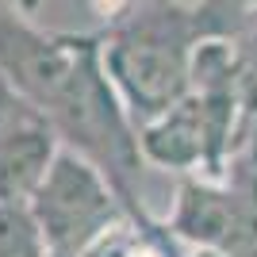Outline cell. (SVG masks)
<instances>
[{
	"instance_id": "cell-1",
	"label": "cell",
	"mask_w": 257,
	"mask_h": 257,
	"mask_svg": "<svg viewBox=\"0 0 257 257\" xmlns=\"http://www.w3.org/2000/svg\"><path fill=\"white\" fill-rule=\"evenodd\" d=\"M0 77L54 119L65 150L85 154L111 177L139 223H150L139 196L146 169L139 127L104 65V35L43 31L35 16L0 8Z\"/></svg>"
},
{
	"instance_id": "cell-2",
	"label": "cell",
	"mask_w": 257,
	"mask_h": 257,
	"mask_svg": "<svg viewBox=\"0 0 257 257\" xmlns=\"http://www.w3.org/2000/svg\"><path fill=\"white\" fill-rule=\"evenodd\" d=\"M200 39L196 12L177 0H158L104 35V65L135 127L165 115L192 92V58Z\"/></svg>"
},
{
	"instance_id": "cell-3",
	"label": "cell",
	"mask_w": 257,
	"mask_h": 257,
	"mask_svg": "<svg viewBox=\"0 0 257 257\" xmlns=\"http://www.w3.org/2000/svg\"><path fill=\"white\" fill-rule=\"evenodd\" d=\"M27 207L43 230L50 253L58 257H85L115 226L135 219L127 200L111 184V177L77 150L58 154V161L46 169L43 184L35 188Z\"/></svg>"
},
{
	"instance_id": "cell-4",
	"label": "cell",
	"mask_w": 257,
	"mask_h": 257,
	"mask_svg": "<svg viewBox=\"0 0 257 257\" xmlns=\"http://www.w3.org/2000/svg\"><path fill=\"white\" fill-rule=\"evenodd\" d=\"M165 230L192 249L238 253L257 246V204L226 177H181Z\"/></svg>"
},
{
	"instance_id": "cell-5",
	"label": "cell",
	"mask_w": 257,
	"mask_h": 257,
	"mask_svg": "<svg viewBox=\"0 0 257 257\" xmlns=\"http://www.w3.org/2000/svg\"><path fill=\"white\" fill-rule=\"evenodd\" d=\"M62 150L54 119L0 77V204H27Z\"/></svg>"
},
{
	"instance_id": "cell-6",
	"label": "cell",
	"mask_w": 257,
	"mask_h": 257,
	"mask_svg": "<svg viewBox=\"0 0 257 257\" xmlns=\"http://www.w3.org/2000/svg\"><path fill=\"white\" fill-rule=\"evenodd\" d=\"M0 257H50L27 204H0Z\"/></svg>"
},
{
	"instance_id": "cell-7",
	"label": "cell",
	"mask_w": 257,
	"mask_h": 257,
	"mask_svg": "<svg viewBox=\"0 0 257 257\" xmlns=\"http://www.w3.org/2000/svg\"><path fill=\"white\" fill-rule=\"evenodd\" d=\"M0 8H8V12H20V16H39L43 0H0Z\"/></svg>"
},
{
	"instance_id": "cell-8",
	"label": "cell",
	"mask_w": 257,
	"mask_h": 257,
	"mask_svg": "<svg viewBox=\"0 0 257 257\" xmlns=\"http://www.w3.org/2000/svg\"><path fill=\"white\" fill-rule=\"evenodd\" d=\"M50 257H58V253H50Z\"/></svg>"
},
{
	"instance_id": "cell-9",
	"label": "cell",
	"mask_w": 257,
	"mask_h": 257,
	"mask_svg": "<svg viewBox=\"0 0 257 257\" xmlns=\"http://www.w3.org/2000/svg\"><path fill=\"white\" fill-rule=\"evenodd\" d=\"M253 4H257V0H253Z\"/></svg>"
}]
</instances>
